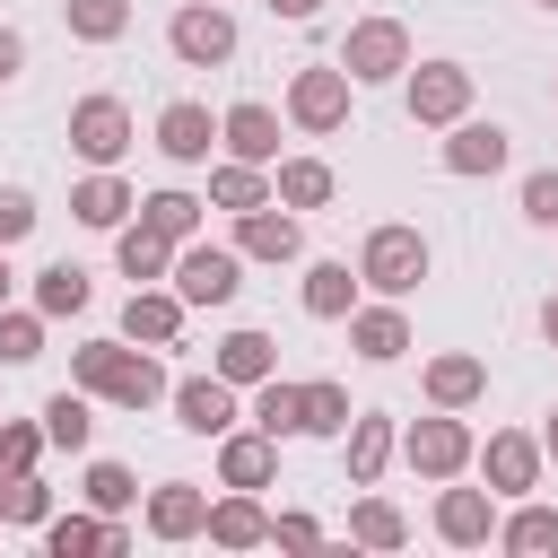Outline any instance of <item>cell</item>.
I'll return each instance as SVG.
<instances>
[{"instance_id": "obj_16", "label": "cell", "mask_w": 558, "mask_h": 558, "mask_svg": "<svg viewBox=\"0 0 558 558\" xmlns=\"http://www.w3.org/2000/svg\"><path fill=\"white\" fill-rule=\"evenodd\" d=\"M392 445H401V427H392L384 410H349V427H340L349 488H375V480H384V462H392Z\"/></svg>"}, {"instance_id": "obj_40", "label": "cell", "mask_w": 558, "mask_h": 558, "mask_svg": "<svg viewBox=\"0 0 558 558\" xmlns=\"http://www.w3.org/2000/svg\"><path fill=\"white\" fill-rule=\"evenodd\" d=\"M44 514H52V488H44L35 471H9V480H0V523H35V532H44Z\"/></svg>"}, {"instance_id": "obj_1", "label": "cell", "mask_w": 558, "mask_h": 558, "mask_svg": "<svg viewBox=\"0 0 558 558\" xmlns=\"http://www.w3.org/2000/svg\"><path fill=\"white\" fill-rule=\"evenodd\" d=\"M70 384L96 392V401H113V410H157V401L174 392L166 366H157L148 349H131V340H78V349H70Z\"/></svg>"}, {"instance_id": "obj_4", "label": "cell", "mask_w": 558, "mask_h": 558, "mask_svg": "<svg viewBox=\"0 0 558 558\" xmlns=\"http://www.w3.org/2000/svg\"><path fill=\"white\" fill-rule=\"evenodd\" d=\"M166 52H174L183 70H218V61H235V17H227L218 0H183V9L166 17Z\"/></svg>"}, {"instance_id": "obj_20", "label": "cell", "mask_w": 558, "mask_h": 558, "mask_svg": "<svg viewBox=\"0 0 558 558\" xmlns=\"http://www.w3.org/2000/svg\"><path fill=\"white\" fill-rule=\"evenodd\" d=\"M44 549L52 558H87V549L113 558V549H131V532H122V514H96L87 506V514H44Z\"/></svg>"}, {"instance_id": "obj_2", "label": "cell", "mask_w": 558, "mask_h": 558, "mask_svg": "<svg viewBox=\"0 0 558 558\" xmlns=\"http://www.w3.org/2000/svg\"><path fill=\"white\" fill-rule=\"evenodd\" d=\"M418 279H427V235L401 227V218L366 227V244H357V288H375V296H410Z\"/></svg>"}, {"instance_id": "obj_46", "label": "cell", "mask_w": 558, "mask_h": 558, "mask_svg": "<svg viewBox=\"0 0 558 558\" xmlns=\"http://www.w3.org/2000/svg\"><path fill=\"white\" fill-rule=\"evenodd\" d=\"M17 70H26V35H17V26H0V87H9Z\"/></svg>"}, {"instance_id": "obj_51", "label": "cell", "mask_w": 558, "mask_h": 558, "mask_svg": "<svg viewBox=\"0 0 558 558\" xmlns=\"http://www.w3.org/2000/svg\"><path fill=\"white\" fill-rule=\"evenodd\" d=\"M532 9H549V17H558V0H532Z\"/></svg>"}, {"instance_id": "obj_6", "label": "cell", "mask_w": 558, "mask_h": 558, "mask_svg": "<svg viewBox=\"0 0 558 558\" xmlns=\"http://www.w3.org/2000/svg\"><path fill=\"white\" fill-rule=\"evenodd\" d=\"M392 453H401V462H410L418 480H462L480 445H471V427H462V410H436V418H418V427H410V436H401Z\"/></svg>"}, {"instance_id": "obj_14", "label": "cell", "mask_w": 558, "mask_h": 558, "mask_svg": "<svg viewBox=\"0 0 558 558\" xmlns=\"http://www.w3.org/2000/svg\"><path fill=\"white\" fill-rule=\"evenodd\" d=\"M157 148H166V166H209V148H218V113L192 105V96H174V105L157 113Z\"/></svg>"}, {"instance_id": "obj_11", "label": "cell", "mask_w": 558, "mask_h": 558, "mask_svg": "<svg viewBox=\"0 0 558 558\" xmlns=\"http://www.w3.org/2000/svg\"><path fill=\"white\" fill-rule=\"evenodd\" d=\"M235 253H244V262H296V253H305V218L279 209V201L235 209Z\"/></svg>"}, {"instance_id": "obj_12", "label": "cell", "mask_w": 558, "mask_h": 558, "mask_svg": "<svg viewBox=\"0 0 558 558\" xmlns=\"http://www.w3.org/2000/svg\"><path fill=\"white\" fill-rule=\"evenodd\" d=\"M166 401H174V427H192V436H227V427L244 418V410H235V384H227L218 366H209V375H183Z\"/></svg>"}, {"instance_id": "obj_49", "label": "cell", "mask_w": 558, "mask_h": 558, "mask_svg": "<svg viewBox=\"0 0 558 558\" xmlns=\"http://www.w3.org/2000/svg\"><path fill=\"white\" fill-rule=\"evenodd\" d=\"M9 288H17V270H9V244H0V305H9Z\"/></svg>"}, {"instance_id": "obj_27", "label": "cell", "mask_w": 558, "mask_h": 558, "mask_svg": "<svg viewBox=\"0 0 558 558\" xmlns=\"http://www.w3.org/2000/svg\"><path fill=\"white\" fill-rule=\"evenodd\" d=\"M209 366H218V375H227L235 392H253L262 375H279V340H270V331H227Z\"/></svg>"}, {"instance_id": "obj_50", "label": "cell", "mask_w": 558, "mask_h": 558, "mask_svg": "<svg viewBox=\"0 0 558 558\" xmlns=\"http://www.w3.org/2000/svg\"><path fill=\"white\" fill-rule=\"evenodd\" d=\"M541 453H549V462H558V410H549V427H541Z\"/></svg>"}, {"instance_id": "obj_19", "label": "cell", "mask_w": 558, "mask_h": 558, "mask_svg": "<svg viewBox=\"0 0 558 558\" xmlns=\"http://www.w3.org/2000/svg\"><path fill=\"white\" fill-rule=\"evenodd\" d=\"M349 349H357L366 366H392V357L410 349V314H401V296H384V305H349Z\"/></svg>"}, {"instance_id": "obj_33", "label": "cell", "mask_w": 558, "mask_h": 558, "mask_svg": "<svg viewBox=\"0 0 558 558\" xmlns=\"http://www.w3.org/2000/svg\"><path fill=\"white\" fill-rule=\"evenodd\" d=\"M497 549H514V558H549V549H558V506H532V497H523V506L497 523Z\"/></svg>"}, {"instance_id": "obj_28", "label": "cell", "mask_w": 558, "mask_h": 558, "mask_svg": "<svg viewBox=\"0 0 558 558\" xmlns=\"http://www.w3.org/2000/svg\"><path fill=\"white\" fill-rule=\"evenodd\" d=\"M201 532H209L218 549H262V541H270V514L253 506V488H235V497H218V506H209V523H201Z\"/></svg>"}, {"instance_id": "obj_26", "label": "cell", "mask_w": 558, "mask_h": 558, "mask_svg": "<svg viewBox=\"0 0 558 558\" xmlns=\"http://www.w3.org/2000/svg\"><path fill=\"white\" fill-rule=\"evenodd\" d=\"M331 192H340V174H331L323 157H279V174H270V201H279V209H296V218H305V209H323Z\"/></svg>"}, {"instance_id": "obj_15", "label": "cell", "mask_w": 558, "mask_h": 558, "mask_svg": "<svg viewBox=\"0 0 558 558\" xmlns=\"http://www.w3.org/2000/svg\"><path fill=\"white\" fill-rule=\"evenodd\" d=\"M514 157V140H506V122H480V113H462V122H445V174H497Z\"/></svg>"}, {"instance_id": "obj_36", "label": "cell", "mask_w": 558, "mask_h": 558, "mask_svg": "<svg viewBox=\"0 0 558 558\" xmlns=\"http://www.w3.org/2000/svg\"><path fill=\"white\" fill-rule=\"evenodd\" d=\"M140 227H157L166 244H192V235H201V201H192V192H148V201H140Z\"/></svg>"}, {"instance_id": "obj_25", "label": "cell", "mask_w": 558, "mask_h": 558, "mask_svg": "<svg viewBox=\"0 0 558 558\" xmlns=\"http://www.w3.org/2000/svg\"><path fill=\"white\" fill-rule=\"evenodd\" d=\"M35 418H44V445H52V453H87V436H96V392L61 384V392H52Z\"/></svg>"}, {"instance_id": "obj_10", "label": "cell", "mask_w": 558, "mask_h": 558, "mask_svg": "<svg viewBox=\"0 0 558 558\" xmlns=\"http://www.w3.org/2000/svg\"><path fill=\"white\" fill-rule=\"evenodd\" d=\"M70 148H78L87 166H122V148H131V105H122V96H78V105H70Z\"/></svg>"}, {"instance_id": "obj_17", "label": "cell", "mask_w": 558, "mask_h": 558, "mask_svg": "<svg viewBox=\"0 0 558 558\" xmlns=\"http://www.w3.org/2000/svg\"><path fill=\"white\" fill-rule=\"evenodd\" d=\"M270 480H279V436L227 427L218 436V488H270Z\"/></svg>"}, {"instance_id": "obj_48", "label": "cell", "mask_w": 558, "mask_h": 558, "mask_svg": "<svg viewBox=\"0 0 558 558\" xmlns=\"http://www.w3.org/2000/svg\"><path fill=\"white\" fill-rule=\"evenodd\" d=\"M541 340H549V349H558V296H549V305H541Z\"/></svg>"}, {"instance_id": "obj_31", "label": "cell", "mask_w": 558, "mask_h": 558, "mask_svg": "<svg viewBox=\"0 0 558 558\" xmlns=\"http://www.w3.org/2000/svg\"><path fill=\"white\" fill-rule=\"evenodd\" d=\"M253 427H262V436H296V427H305V384L262 375V384H253Z\"/></svg>"}, {"instance_id": "obj_22", "label": "cell", "mask_w": 558, "mask_h": 558, "mask_svg": "<svg viewBox=\"0 0 558 558\" xmlns=\"http://www.w3.org/2000/svg\"><path fill=\"white\" fill-rule=\"evenodd\" d=\"M201 523H209V488H192V480L148 488V532L157 541H201Z\"/></svg>"}, {"instance_id": "obj_32", "label": "cell", "mask_w": 558, "mask_h": 558, "mask_svg": "<svg viewBox=\"0 0 558 558\" xmlns=\"http://www.w3.org/2000/svg\"><path fill=\"white\" fill-rule=\"evenodd\" d=\"M349 541H357V549H401V541H410V514H401L392 497L366 488V497L349 506Z\"/></svg>"}, {"instance_id": "obj_38", "label": "cell", "mask_w": 558, "mask_h": 558, "mask_svg": "<svg viewBox=\"0 0 558 558\" xmlns=\"http://www.w3.org/2000/svg\"><path fill=\"white\" fill-rule=\"evenodd\" d=\"M78 44H122L131 35V0H61Z\"/></svg>"}, {"instance_id": "obj_39", "label": "cell", "mask_w": 558, "mask_h": 558, "mask_svg": "<svg viewBox=\"0 0 558 558\" xmlns=\"http://www.w3.org/2000/svg\"><path fill=\"white\" fill-rule=\"evenodd\" d=\"M44 357V314L35 305H0V366H35Z\"/></svg>"}, {"instance_id": "obj_35", "label": "cell", "mask_w": 558, "mask_h": 558, "mask_svg": "<svg viewBox=\"0 0 558 558\" xmlns=\"http://www.w3.org/2000/svg\"><path fill=\"white\" fill-rule=\"evenodd\" d=\"M87 296H96V288H87L78 262H44V270H35V314H44V323H52V314H87Z\"/></svg>"}, {"instance_id": "obj_45", "label": "cell", "mask_w": 558, "mask_h": 558, "mask_svg": "<svg viewBox=\"0 0 558 558\" xmlns=\"http://www.w3.org/2000/svg\"><path fill=\"white\" fill-rule=\"evenodd\" d=\"M270 541H279V549H314L323 523H314V514H270Z\"/></svg>"}, {"instance_id": "obj_3", "label": "cell", "mask_w": 558, "mask_h": 558, "mask_svg": "<svg viewBox=\"0 0 558 558\" xmlns=\"http://www.w3.org/2000/svg\"><path fill=\"white\" fill-rule=\"evenodd\" d=\"M166 279H174L183 305H235V288H244V253L192 235V244H174V270H166Z\"/></svg>"}, {"instance_id": "obj_37", "label": "cell", "mask_w": 558, "mask_h": 558, "mask_svg": "<svg viewBox=\"0 0 558 558\" xmlns=\"http://www.w3.org/2000/svg\"><path fill=\"white\" fill-rule=\"evenodd\" d=\"M78 497H87L96 514H131V506H140V480H131V462H87Z\"/></svg>"}, {"instance_id": "obj_23", "label": "cell", "mask_w": 558, "mask_h": 558, "mask_svg": "<svg viewBox=\"0 0 558 558\" xmlns=\"http://www.w3.org/2000/svg\"><path fill=\"white\" fill-rule=\"evenodd\" d=\"M131 209H140V201H131V183H122L113 166H96L87 183H70V218H78V227H105V235H113Z\"/></svg>"}, {"instance_id": "obj_13", "label": "cell", "mask_w": 558, "mask_h": 558, "mask_svg": "<svg viewBox=\"0 0 558 558\" xmlns=\"http://www.w3.org/2000/svg\"><path fill=\"white\" fill-rule=\"evenodd\" d=\"M436 541L445 549H488L497 541V497L488 488H436Z\"/></svg>"}, {"instance_id": "obj_41", "label": "cell", "mask_w": 558, "mask_h": 558, "mask_svg": "<svg viewBox=\"0 0 558 558\" xmlns=\"http://www.w3.org/2000/svg\"><path fill=\"white\" fill-rule=\"evenodd\" d=\"M349 427V384H305V427L296 436H340Z\"/></svg>"}, {"instance_id": "obj_34", "label": "cell", "mask_w": 558, "mask_h": 558, "mask_svg": "<svg viewBox=\"0 0 558 558\" xmlns=\"http://www.w3.org/2000/svg\"><path fill=\"white\" fill-rule=\"evenodd\" d=\"M209 201H218V209H262V201H270V166L218 157V166H209Z\"/></svg>"}, {"instance_id": "obj_30", "label": "cell", "mask_w": 558, "mask_h": 558, "mask_svg": "<svg viewBox=\"0 0 558 558\" xmlns=\"http://www.w3.org/2000/svg\"><path fill=\"white\" fill-rule=\"evenodd\" d=\"M357 305V270L349 262H305V314L314 323H349Z\"/></svg>"}, {"instance_id": "obj_8", "label": "cell", "mask_w": 558, "mask_h": 558, "mask_svg": "<svg viewBox=\"0 0 558 558\" xmlns=\"http://www.w3.org/2000/svg\"><path fill=\"white\" fill-rule=\"evenodd\" d=\"M288 122L314 131V140H331V131L349 122V70H340V61H305V70L288 78Z\"/></svg>"}, {"instance_id": "obj_43", "label": "cell", "mask_w": 558, "mask_h": 558, "mask_svg": "<svg viewBox=\"0 0 558 558\" xmlns=\"http://www.w3.org/2000/svg\"><path fill=\"white\" fill-rule=\"evenodd\" d=\"M26 235H35V192L0 183V244H26Z\"/></svg>"}, {"instance_id": "obj_5", "label": "cell", "mask_w": 558, "mask_h": 558, "mask_svg": "<svg viewBox=\"0 0 558 558\" xmlns=\"http://www.w3.org/2000/svg\"><path fill=\"white\" fill-rule=\"evenodd\" d=\"M340 70H349V87L401 78V70H410V26H401V17H357L349 44H340Z\"/></svg>"}, {"instance_id": "obj_24", "label": "cell", "mask_w": 558, "mask_h": 558, "mask_svg": "<svg viewBox=\"0 0 558 558\" xmlns=\"http://www.w3.org/2000/svg\"><path fill=\"white\" fill-rule=\"evenodd\" d=\"M480 392H488V357H471V349L427 357V401H436V410H471Z\"/></svg>"}, {"instance_id": "obj_42", "label": "cell", "mask_w": 558, "mask_h": 558, "mask_svg": "<svg viewBox=\"0 0 558 558\" xmlns=\"http://www.w3.org/2000/svg\"><path fill=\"white\" fill-rule=\"evenodd\" d=\"M35 453H44V418H0V480L35 471Z\"/></svg>"}, {"instance_id": "obj_21", "label": "cell", "mask_w": 558, "mask_h": 558, "mask_svg": "<svg viewBox=\"0 0 558 558\" xmlns=\"http://www.w3.org/2000/svg\"><path fill=\"white\" fill-rule=\"evenodd\" d=\"M122 340H140V349H174V340H183V296H174V288H131V305H122Z\"/></svg>"}, {"instance_id": "obj_29", "label": "cell", "mask_w": 558, "mask_h": 558, "mask_svg": "<svg viewBox=\"0 0 558 558\" xmlns=\"http://www.w3.org/2000/svg\"><path fill=\"white\" fill-rule=\"evenodd\" d=\"M113 262H122V279H140V288H148V279H166V270H174V244H166L157 227H131V218H122V227H113Z\"/></svg>"}, {"instance_id": "obj_44", "label": "cell", "mask_w": 558, "mask_h": 558, "mask_svg": "<svg viewBox=\"0 0 558 558\" xmlns=\"http://www.w3.org/2000/svg\"><path fill=\"white\" fill-rule=\"evenodd\" d=\"M523 218H532V227H558V166L523 174Z\"/></svg>"}, {"instance_id": "obj_9", "label": "cell", "mask_w": 558, "mask_h": 558, "mask_svg": "<svg viewBox=\"0 0 558 558\" xmlns=\"http://www.w3.org/2000/svg\"><path fill=\"white\" fill-rule=\"evenodd\" d=\"M471 462H480L488 497H532V488H541V462H549V453H541V436H523V427H497V436H488V445H480Z\"/></svg>"}, {"instance_id": "obj_47", "label": "cell", "mask_w": 558, "mask_h": 558, "mask_svg": "<svg viewBox=\"0 0 558 558\" xmlns=\"http://www.w3.org/2000/svg\"><path fill=\"white\" fill-rule=\"evenodd\" d=\"M262 9H270V17H288V26H305V17L323 9V0H262Z\"/></svg>"}, {"instance_id": "obj_18", "label": "cell", "mask_w": 558, "mask_h": 558, "mask_svg": "<svg viewBox=\"0 0 558 558\" xmlns=\"http://www.w3.org/2000/svg\"><path fill=\"white\" fill-rule=\"evenodd\" d=\"M218 148H227V157H244V166H279V113H270V105H253V96H244V105H227V113H218Z\"/></svg>"}, {"instance_id": "obj_7", "label": "cell", "mask_w": 558, "mask_h": 558, "mask_svg": "<svg viewBox=\"0 0 558 558\" xmlns=\"http://www.w3.org/2000/svg\"><path fill=\"white\" fill-rule=\"evenodd\" d=\"M401 96H410V122L445 131V122L471 113V70H462V61H410V70H401Z\"/></svg>"}]
</instances>
